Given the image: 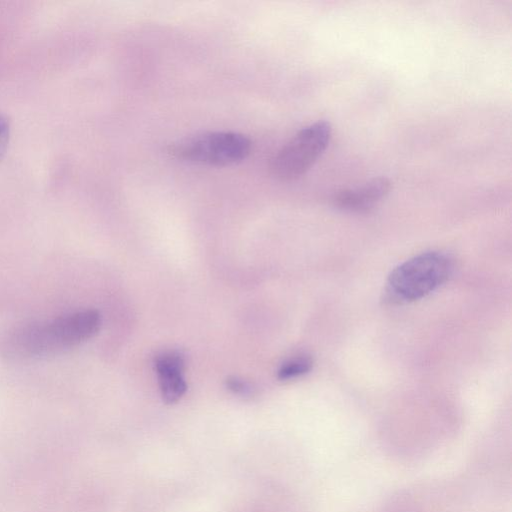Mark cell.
Listing matches in <instances>:
<instances>
[{"label":"cell","mask_w":512,"mask_h":512,"mask_svg":"<svg viewBox=\"0 0 512 512\" xmlns=\"http://www.w3.org/2000/svg\"><path fill=\"white\" fill-rule=\"evenodd\" d=\"M10 138V122L6 115L0 112V162L4 158Z\"/></svg>","instance_id":"9"},{"label":"cell","mask_w":512,"mask_h":512,"mask_svg":"<svg viewBox=\"0 0 512 512\" xmlns=\"http://www.w3.org/2000/svg\"><path fill=\"white\" fill-rule=\"evenodd\" d=\"M380 512H433L424 495L413 489H404L393 494Z\"/></svg>","instance_id":"7"},{"label":"cell","mask_w":512,"mask_h":512,"mask_svg":"<svg viewBox=\"0 0 512 512\" xmlns=\"http://www.w3.org/2000/svg\"><path fill=\"white\" fill-rule=\"evenodd\" d=\"M251 141L235 132H208L186 138L168 147L172 156L194 163L228 166L246 159Z\"/></svg>","instance_id":"3"},{"label":"cell","mask_w":512,"mask_h":512,"mask_svg":"<svg viewBox=\"0 0 512 512\" xmlns=\"http://www.w3.org/2000/svg\"><path fill=\"white\" fill-rule=\"evenodd\" d=\"M453 271L452 259L442 252H426L415 256L390 274L386 295L395 302L419 300L446 282Z\"/></svg>","instance_id":"2"},{"label":"cell","mask_w":512,"mask_h":512,"mask_svg":"<svg viewBox=\"0 0 512 512\" xmlns=\"http://www.w3.org/2000/svg\"><path fill=\"white\" fill-rule=\"evenodd\" d=\"M160 393L166 404L178 402L187 390L183 377L184 355L176 350L163 351L155 357Z\"/></svg>","instance_id":"5"},{"label":"cell","mask_w":512,"mask_h":512,"mask_svg":"<svg viewBox=\"0 0 512 512\" xmlns=\"http://www.w3.org/2000/svg\"><path fill=\"white\" fill-rule=\"evenodd\" d=\"M313 365L312 359L307 355H299L285 361L277 372L280 380H289L308 373Z\"/></svg>","instance_id":"8"},{"label":"cell","mask_w":512,"mask_h":512,"mask_svg":"<svg viewBox=\"0 0 512 512\" xmlns=\"http://www.w3.org/2000/svg\"><path fill=\"white\" fill-rule=\"evenodd\" d=\"M331 138V125L317 121L302 128L274 156L272 173L282 180L305 174L322 155Z\"/></svg>","instance_id":"4"},{"label":"cell","mask_w":512,"mask_h":512,"mask_svg":"<svg viewBox=\"0 0 512 512\" xmlns=\"http://www.w3.org/2000/svg\"><path fill=\"white\" fill-rule=\"evenodd\" d=\"M100 326L101 316L92 309L16 325L0 335V355L10 360L52 356L89 340Z\"/></svg>","instance_id":"1"},{"label":"cell","mask_w":512,"mask_h":512,"mask_svg":"<svg viewBox=\"0 0 512 512\" xmlns=\"http://www.w3.org/2000/svg\"><path fill=\"white\" fill-rule=\"evenodd\" d=\"M226 385L230 391L237 395L248 396L253 392V388L248 382L236 377L228 378Z\"/></svg>","instance_id":"10"},{"label":"cell","mask_w":512,"mask_h":512,"mask_svg":"<svg viewBox=\"0 0 512 512\" xmlns=\"http://www.w3.org/2000/svg\"><path fill=\"white\" fill-rule=\"evenodd\" d=\"M391 189L389 179L375 178L354 189L337 192L333 197L335 206L350 212H366L383 199Z\"/></svg>","instance_id":"6"}]
</instances>
